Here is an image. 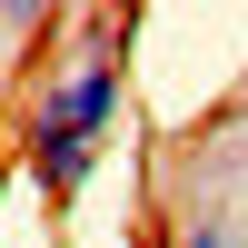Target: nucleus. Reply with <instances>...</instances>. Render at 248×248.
Wrapping results in <instances>:
<instances>
[{"instance_id":"39448f33","label":"nucleus","mask_w":248,"mask_h":248,"mask_svg":"<svg viewBox=\"0 0 248 248\" xmlns=\"http://www.w3.org/2000/svg\"><path fill=\"white\" fill-rule=\"evenodd\" d=\"M238 109H248V70H238Z\"/></svg>"},{"instance_id":"7ed1b4c3","label":"nucleus","mask_w":248,"mask_h":248,"mask_svg":"<svg viewBox=\"0 0 248 248\" xmlns=\"http://www.w3.org/2000/svg\"><path fill=\"white\" fill-rule=\"evenodd\" d=\"M40 30H50L40 10H0V50H10V40H40ZM0 79H10V60H0Z\"/></svg>"},{"instance_id":"f03ea898","label":"nucleus","mask_w":248,"mask_h":248,"mask_svg":"<svg viewBox=\"0 0 248 248\" xmlns=\"http://www.w3.org/2000/svg\"><path fill=\"white\" fill-rule=\"evenodd\" d=\"M169 238H179V248H248V229H238V209H189V218H179Z\"/></svg>"},{"instance_id":"f257e3e1","label":"nucleus","mask_w":248,"mask_h":248,"mask_svg":"<svg viewBox=\"0 0 248 248\" xmlns=\"http://www.w3.org/2000/svg\"><path fill=\"white\" fill-rule=\"evenodd\" d=\"M129 30H139V20L60 10V40H70V50L30 79V99H20V139H10V159L30 169V189L50 199V209H70V199L99 179L119 119H129Z\"/></svg>"},{"instance_id":"20e7f679","label":"nucleus","mask_w":248,"mask_h":248,"mask_svg":"<svg viewBox=\"0 0 248 248\" xmlns=\"http://www.w3.org/2000/svg\"><path fill=\"white\" fill-rule=\"evenodd\" d=\"M129 248H179V238H169V229H139V238H129Z\"/></svg>"}]
</instances>
